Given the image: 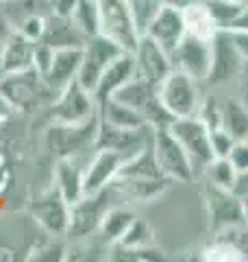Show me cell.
<instances>
[{
	"label": "cell",
	"mask_w": 248,
	"mask_h": 262,
	"mask_svg": "<svg viewBox=\"0 0 248 262\" xmlns=\"http://www.w3.org/2000/svg\"><path fill=\"white\" fill-rule=\"evenodd\" d=\"M53 114L59 125H81V122L96 116L98 105H96V98L92 96V92H87L79 81H72V83L55 98Z\"/></svg>",
	"instance_id": "obj_10"
},
{
	"label": "cell",
	"mask_w": 248,
	"mask_h": 262,
	"mask_svg": "<svg viewBox=\"0 0 248 262\" xmlns=\"http://www.w3.org/2000/svg\"><path fill=\"white\" fill-rule=\"evenodd\" d=\"M194 3H198V0H161V5H170V7H177V9H187Z\"/></svg>",
	"instance_id": "obj_42"
},
{
	"label": "cell",
	"mask_w": 248,
	"mask_h": 262,
	"mask_svg": "<svg viewBox=\"0 0 248 262\" xmlns=\"http://www.w3.org/2000/svg\"><path fill=\"white\" fill-rule=\"evenodd\" d=\"M244 59L233 44L229 31H218L211 39V68L207 75L209 85H225L239 77Z\"/></svg>",
	"instance_id": "obj_9"
},
{
	"label": "cell",
	"mask_w": 248,
	"mask_h": 262,
	"mask_svg": "<svg viewBox=\"0 0 248 262\" xmlns=\"http://www.w3.org/2000/svg\"><path fill=\"white\" fill-rule=\"evenodd\" d=\"M213 236H225V238H229V241L239 249L242 258L248 260V227H246V225H235V227L222 229V232L213 234Z\"/></svg>",
	"instance_id": "obj_36"
},
{
	"label": "cell",
	"mask_w": 248,
	"mask_h": 262,
	"mask_svg": "<svg viewBox=\"0 0 248 262\" xmlns=\"http://www.w3.org/2000/svg\"><path fill=\"white\" fill-rule=\"evenodd\" d=\"M155 243V232L148 221L144 219H137L129 225V229L124 232V236L118 241L120 247L124 249H142V247H153Z\"/></svg>",
	"instance_id": "obj_27"
},
{
	"label": "cell",
	"mask_w": 248,
	"mask_h": 262,
	"mask_svg": "<svg viewBox=\"0 0 248 262\" xmlns=\"http://www.w3.org/2000/svg\"><path fill=\"white\" fill-rule=\"evenodd\" d=\"M113 188L115 196H124L129 201H153L159 194L165 192L170 182L165 177H129V175H115L109 184Z\"/></svg>",
	"instance_id": "obj_16"
},
{
	"label": "cell",
	"mask_w": 248,
	"mask_h": 262,
	"mask_svg": "<svg viewBox=\"0 0 248 262\" xmlns=\"http://www.w3.org/2000/svg\"><path fill=\"white\" fill-rule=\"evenodd\" d=\"M124 162H127V155H122L120 151L94 149V155L85 164V173H83V194H94L107 188L120 173Z\"/></svg>",
	"instance_id": "obj_13"
},
{
	"label": "cell",
	"mask_w": 248,
	"mask_h": 262,
	"mask_svg": "<svg viewBox=\"0 0 248 262\" xmlns=\"http://www.w3.org/2000/svg\"><path fill=\"white\" fill-rule=\"evenodd\" d=\"M203 196H205V206H207V214H209V225L213 234L235 225H244L242 201H239V196L233 190L207 182L203 188Z\"/></svg>",
	"instance_id": "obj_7"
},
{
	"label": "cell",
	"mask_w": 248,
	"mask_h": 262,
	"mask_svg": "<svg viewBox=\"0 0 248 262\" xmlns=\"http://www.w3.org/2000/svg\"><path fill=\"white\" fill-rule=\"evenodd\" d=\"M229 160L235 166L237 173L248 170V140H237L233 144V149H231V153H229Z\"/></svg>",
	"instance_id": "obj_37"
},
{
	"label": "cell",
	"mask_w": 248,
	"mask_h": 262,
	"mask_svg": "<svg viewBox=\"0 0 248 262\" xmlns=\"http://www.w3.org/2000/svg\"><path fill=\"white\" fill-rule=\"evenodd\" d=\"M44 42H48L53 48H68V46H85L87 37L79 31L72 18L63 15H46V31Z\"/></svg>",
	"instance_id": "obj_19"
},
{
	"label": "cell",
	"mask_w": 248,
	"mask_h": 262,
	"mask_svg": "<svg viewBox=\"0 0 248 262\" xmlns=\"http://www.w3.org/2000/svg\"><path fill=\"white\" fill-rule=\"evenodd\" d=\"M235 140H248V107L239 98L222 103V125Z\"/></svg>",
	"instance_id": "obj_24"
},
{
	"label": "cell",
	"mask_w": 248,
	"mask_h": 262,
	"mask_svg": "<svg viewBox=\"0 0 248 262\" xmlns=\"http://www.w3.org/2000/svg\"><path fill=\"white\" fill-rule=\"evenodd\" d=\"M101 13V35L109 37L122 51L133 53L142 37L127 0H96Z\"/></svg>",
	"instance_id": "obj_2"
},
{
	"label": "cell",
	"mask_w": 248,
	"mask_h": 262,
	"mask_svg": "<svg viewBox=\"0 0 248 262\" xmlns=\"http://www.w3.org/2000/svg\"><path fill=\"white\" fill-rule=\"evenodd\" d=\"M72 20L85 37H94L101 33V13H98L96 0H79L74 7Z\"/></svg>",
	"instance_id": "obj_26"
},
{
	"label": "cell",
	"mask_w": 248,
	"mask_h": 262,
	"mask_svg": "<svg viewBox=\"0 0 248 262\" xmlns=\"http://www.w3.org/2000/svg\"><path fill=\"white\" fill-rule=\"evenodd\" d=\"M0 94L7 98V103H9L13 110H31V107H35V105H39V101L44 96H55L53 90L46 85L44 77H41L35 68L3 75Z\"/></svg>",
	"instance_id": "obj_4"
},
{
	"label": "cell",
	"mask_w": 248,
	"mask_h": 262,
	"mask_svg": "<svg viewBox=\"0 0 248 262\" xmlns=\"http://www.w3.org/2000/svg\"><path fill=\"white\" fill-rule=\"evenodd\" d=\"M231 37H233V44L239 51V55H242V59L248 61V31H233L231 33Z\"/></svg>",
	"instance_id": "obj_38"
},
{
	"label": "cell",
	"mask_w": 248,
	"mask_h": 262,
	"mask_svg": "<svg viewBox=\"0 0 248 262\" xmlns=\"http://www.w3.org/2000/svg\"><path fill=\"white\" fill-rule=\"evenodd\" d=\"M185 33L187 29L183 9H177V7L170 5H161L144 29V35L159 44L168 55L179 46V42L185 37Z\"/></svg>",
	"instance_id": "obj_12"
},
{
	"label": "cell",
	"mask_w": 248,
	"mask_h": 262,
	"mask_svg": "<svg viewBox=\"0 0 248 262\" xmlns=\"http://www.w3.org/2000/svg\"><path fill=\"white\" fill-rule=\"evenodd\" d=\"M122 53L124 51L118 44L111 42L109 37L101 35V33L94 37H87L85 46H83V59H81L77 81L94 96V90L98 85V81H101L103 72L109 68L111 61L115 57H120Z\"/></svg>",
	"instance_id": "obj_5"
},
{
	"label": "cell",
	"mask_w": 248,
	"mask_h": 262,
	"mask_svg": "<svg viewBox=\"0 0 248 262\" xmlns=\"http://www.w3.org/2000/svg\"><path fill=\"white\" fill-rule=\"evenodd\" d=\"M203 260H211V262H242V253L235 247L233 243L225 236H216L213 243L203 251Z\"/></svg>",
	"instance_id": "obj_30"
},
{
	"label": "cell",
	"mask_w": 248,
	"mask_h": 262,
	"mask_svg": "<svg viewBox=\"0 0 248 262\" xmlns=\"http://www.w3.org/2000/svg\"><path fill=\"white\" fill-rule=\"evenodd\" d=\"M33 44L31 39L20 35L18 31H11L3 44L0 53V75H11L33 68Z\"/></svg>",
	"instance_id": "obj_18"
},
{
	"label": "cell",
	"mask_w": 248,
	"mask_h": 262,
	"mask_svg": "<svg viewBox=\"0 0 248 262\" xmlns=\"http://www.w3.org/2000/svg\"><path fill=\"white\" fill-rule=\"evenodd\" d=\"M172 68L187 72L196 81H207L211 68V39H203L185 33L179 46L170 53Z\"/></svg>",
	"instance_id": "obj_11"
},
{
	"label": "cell",
	"mask_w": 248,
	"mask_h": 262,
	"mask_svg": "<svg viewBox=\"0 0 248 262\" xmlns=\"http://www.w3.org/2000/svg\"><path fill=\"white\" fill-rule=\"evenodd\" d=\"M209 142H211V153L213 158H229L231 149H233V144L237 142L233 136L225 131L222 127L209 131Z\"/></svg>",
	"instance_id": "obj_34"
},
{
	"label": "cell",
	"mask_w": 248,
	"mask_h": 262,
	"mask_svg": "<svg viewBox=\"0 0 248 262\" xmlns=\"http://www.w3.org/2000/svg\"><path fill=\"white\" fill-rule=\"evenodd\" d=\"M198 83L201 81L189 77L187 72L172 68L170 75L157 85V94H159V101L163 103V107L175 118L196 116V112L203 103V92Z\"/></svg>",
	"instance_id": "obj_1"
},
{
	"label": "cell",
	"mask_w": 248,
	"mask_h": 262,
	"mask_svg": "<svg viewBox=\"0 0 248 262\" xmlns=\"http://www.w3.org/2000/svg\"><path fill=\"white\" fill-rule=\"evenodd\" d=\"M227 31H248V3L242 7V9H239V13L235 15L233 18V22L229 24V29Z\"/></svg>",
	"instance_id": "obj_39"
},
{
	"label": "cell",
	"mask_w": 248,
	"mask_h": 262,
	"mask_svg": "<svg viewBox=\"0 0 248 262\" xmlns=\"http://www.w3.org/2000/svg\"><path fill=\"white\" fill-rule=\"evenodd\" d=\"M196 116L205 122L207 129L213 131V129H218L222 125V105L216 101V98H203Z\"/></svg>",
	"instance_id": "obj_33"
},
{
	"label": "cell",
	"mask_w": 248,
	"mask_h": 262,
	"mask_svg": "<svg viewBox=\"0 0 248 262\" xmlns=\"http://www.w3.org/2000/svg\"><path fill=\"white\" fill-rule=\"evenodd\" d=\"M3 3H5V0H0V9H3Z\"/></svg>",
	"instance_id": "obj_44"
},
{
	"label": "cell",
	"mask_w": 248,
	"mask_h": 262,
	"mask_svg": "<svg viewBox=\"0 0 248 262\" xmlns=\"http://www.w3.org/2000/svg\"><path fill=\"white\" fill-rule=\"evenodd\" d=\"M203 3L207 5V9H209L211 18L216 20L220 31H227L229 24L239 13V9L246 5V3H235V0H203Z\"/></svg>",
	"instance_id": "obj_29"
},
{
	"label": "cell",
	"mask_w": 248,
	"mask_h": 262,
	"mask_svg": "<svg viewBox=\"0 0 248 262\" xmlns=\"http://www.w3.org/2000/svg\"><path fill=\"white\" fill-rule=\"evenodd\" d=\"M135 72H137L135 70V55L131 51H124L120 57H115L109 68L103 72V77L94 90L96 105H101L109 96H113L124 83H129V81L135 77Z\"/></svg>",
	"instance_id": "obj_17"
},
{
	"label": "cell",
	"mask_w": 248,
	"mask_h": 262,
	"mask_svg": "<svg viewBox=\"0 0 248 262\" xmlns=\"http://www.w3.org/2000/svg\"><path fill=\"white\" fill-rule=\"evenodd\" d=\"M135 221V214L133 210L129 208H118V206H111L109 210L105 212V216L101 221V225H98V229H101V234L105 236V241L109 243H118L124 232L129 229V225Z\"/></svg>",
	"instance_id": "obj_25"
},
{
	"label": "cell",
	"mask_w": 248,
	"mask_h": 262,
	"mask_svg": "<svg viewBox=\"0 0 248 262\" xmlns=\"http://www.w3.org/2000/svg\"><path fill=\"white\" fill-rule=\"evenodd\" d=\"M203 173L207 177V182L216 184L220 188H229V190L233 188L235 179H237V170H235L233 164H231L229 158H213L203 168Z\"/></svg>",
	"instance_id": "obj_28"
},
{
	"label": "cell",
	"mask_w": 248,
	"mask_h": 262,
	"mask_svg": "<svg viewBox=\"0 0 248 262\" xmlns=\"http://www.w3.org/2000/svg\"><path fill=\"white\" fill-rule=\"evenodd\" d=\"M153 151L157 166H159L165 179L177 184H189L194 179L196 175L194 164L168 127L153 129Z\"/></svg>",
	"instance_id": "obj_3"
},
{
	"label": "cell",
	"mask_w": 248,
	"mask_h": 262,
	"mask_svg": "<svg viewBox=\"0 0 248 262\" xmlns=\"http://www.w3.org/2000/svg\"><path fill=\"white\" fill-rule=\"evenodd\" d=\"M113 188L107 186L94 194H83L81 199L70 203V225L68 232L74 236H87L98 229L105 212L111 208Z\"/></svg>",
	"instance_id": "obj_8"
},
{
	"label": "cell",
	"mask_w": 248,
	"mask_h": 262,
	"mask_svg": "<svg viewBox=\"0 0 248 262\" xmlns=\"http://www.w3.org/2000/svg\"><path fill=\"white\" fill-rule=\"evenodd\" d=\"M183 15H185V29L189 35H196L203 39H213V35L220 31L203 0H198V3L183 9Z\"/></svg>",
	"instance_id": "obj_23"
},
{
	"label": "cell",
	"mask_w": 248,
	"mask_h": 262,
	"mask_svg": "<svg viewBox=\"0 0 248 262\" xmlns=\"http://www.w3.org/2000/svg\"><path fill=\"white\" fill-rule=\"evenodd\" d=\"M237 196H248V170H244V173H237V179L233 188H231Z\"/></svg>",
	"instance_id": "obj_41"
},
{
	"label": "cell",
	"mask_w": 248,
	"mask_h": 262,
	"mask_svg": "<svg viewBox=\"0 0 248 262\" xmlns=\"http://www.w3.org/2000/svg\"><path fill=\"white\" fill-rule=\"evenodd\" d=\"M35 216L39 219V223L48 227L51 232H65L70 225V203L57 190L55 194L48 196V199L37 203Z\"/></svg>",
	"instance_id": "obj_21"
},
{
	"label": "cell",
	"mask_w": 248,
	"mask_h": 262,
	"mask_svg": "<svg viewBox=\"0 0 248 262\" xmlns=\"http://www.w3.org/2000/svg\"><path fill=\"white\" fill-rule=\"evenodd\" d=\"M83 173L85 166H81L79 158H63L55 170L57 190L68 203H74L83 196Z\"/></svg>",
	"instance_id": "obj_20"
},
{
	"label": "cell",
	"mask_w": 248,
	"mask_h": 262,
	"mask_svg": "<svg viewBox=\"0 0 248 262\" xmlns=\"http://www.w3.org/2000/svg\"><path fill=\"white\" fill-rule=\"evenodd\" d=\"M242 201V219H244V225L248 227V196H239Z\"/></svg>",
	"instance_id": "obj_43"
},
{
	"label": "cell",
	"mask_w": 248,
	"mask_h": 262,
	"mask_svg": "<svg viewBox=\"0 0 248 262\" xmlns=\"http://www.w3.org/2000/svg\"><path fill=\"white\" fill-rule=\"evenodd\" d=\"M13 31H18L20 35L31 39V42H39V39L44 37V31H46V15H39V13L27 15Z\"/></svg>",
	"instance_id": "obj_32"
},
{
	"label": "cell",
	"mask_w": 248,
	"mask_h": 262,
	"mask_svg": "<svg viewBox=\"0 0 248 262\" xmlns=\"http://www.w3.org/2000/svg\"><path fill=\"white\" fill-rule=\"evenodd\" d=\"M98 116H101L103 122L113 127H122V129H142L146 127V122L142 118V114L135 112L133 107L120 103L118 98H107L98 105Z\"/></svg>",
	"instance_id": "obj_22"
},
{
	"label": "cell",
	"mask_w": 248,
	"mask_h": 262,
	"mask_svg": "<svg viewBox=\"0 0 248 262\" xmlns=\"http://www.w3.org/2000/svg\"><path fill=\"white\" fill-rule=\"evenodd\" d=\"M131 11H133V18L139 27V33L144 35V29L146 24L151 22V18L157 13V9L161 7V0H127Z\"/></svg>",
	"instance_id": "obj_31"
},
{
	"label": "cell",
	"mask_w": 248,
	"mask_h": 262,
	"mask_svg": "<svg viewBox=\"0 0 248 262\" xmlns=\"http://www.w3.org/2000/svg\"><path fill=\"white\" fill-rule=\"evenodd\" d=\"M172 136L181 142V146L189 155L194 168H205L207 164L213 160L211 153V142H209V129L205 127V122L198 116H181L175 118L168 125Z\"/></svg>",
	"instance_id": "obj_6"
},
{
	"label": "cell",
	"mask_w": 248,
	"mask_h": 262,
	"mask_svg": "<svg viewBox=\"0 0 248 262\" xmlns=\"http://www.w3.org/2000/svg\"><path fill=\"white\" fill-rule=\"evenodd\" d=\"M133 55H135V70H137L135 75L139 79H144L153 85H159L161 81L170 75V70H172L170 55L157 42H153L148 35L139 37Z\"/></svg>",
	"instance_id": "obj_14"
},
{
	"label": "cell",
	"mask_w": 248,
	"mask_h": 262,
	"mask_svg": "<svg viewBox=\"0 0 248 262\" xmlns=\"http://www.w3.org/2000/svg\"><path fill=\"white\" fill-rule=\"evenodd\" d=\"M83 59V46H68V48H55V57L48 72L44 75L46 85L53 90L55 96H59L72 81H77L79 68Z\"/></svg>",
	"instance_id": "obj_15"
},
{
	"label": "cell",
	"mask_w": 248,
	"mask_h": 262,
	"mask_svg": "<svg viewBox=\"0 0 248 262\" xmlns=\"http://www.w3.org/2000/svg\"><path fill=\"white\" fill-rule=\"evenodd\" d=\"M53 57H55V48L44 42V39H39V42L33 44V68H35L41 77L48 72L53 63Z\"/></svg>",
	"instance_id": "obj_35"
},
{
	"label": "cell",
	"mask_w": 248,
	"mask_h": 262,
	"mask_svg": "<svg viewBox=\"0 0 248 262\" xmlns=\"http://www.w3.org/2000/svg\"><path fill=\"white\" fill-rule=\"evenodd\" d=\"M237 83H239V101L248 107V61H244L242 70H239Z\"/></svg>",
	"instance_id": "obj_40"
}]
</instances>
